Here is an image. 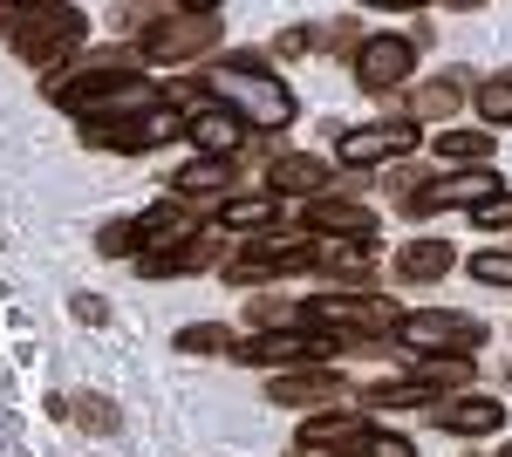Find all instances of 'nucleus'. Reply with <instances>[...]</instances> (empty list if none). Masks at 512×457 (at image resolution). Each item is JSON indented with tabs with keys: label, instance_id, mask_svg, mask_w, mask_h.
Returning a JSON list of instances; mask_svg holds the SVG:
<instances>
[{
	"label": "nucleus",
	"instance_id": "1",
	"mask_svg": "<svg viewBox=\"0 0 512 457\" xmlns=\"http://www.w3.org/2000/svg\"><path fill=\"white\" fill-rule=\"evenodd\" d=\"M137 62L144 55H130V48H96V55H82L76 69H62L48 82V103L76 110L82 123H117V116L151 110V103H164V89L137 76Z\"/></svg>",
	"mask_w": 512,
	"mask_h": 457
},
{
	"label": "nucleus",
	"instance_id": "2",
	"mask_svg": "<svg viewBox=\"0 0 512 457\" xmlns=\"http://www.w3.org/2000/svg\"><path fill=\"white\" fill-rule=\"evenodd\" d=\"M0 35L21 62L48 69V82L62 69L82 62V41H89V14L69 0H21V7H0Z\"/></svg>",
	"mask_w": 512,
	"mask_h": 457
},
{
	"label": "nucleus",
	"instance_id": "3",
	"mask_svg": "<svg viewBox=\"0 0 512 457\" xmlns=\"http://www.w3.org/2000/svg\"><path fill=\"white\" fill-rule=\"evenodd\" d=\"M205 96L226 103L246 130H287V123H294V89H287V82L274 76V62L253 55V48L219 55L212 76H205Z\"/></svg>",
	"mask_w": 512,
	"mask_h": 457
},
{
	"label": "nucleus",
	"instance_id": "4",
	"mask_svg": "<svg viewBox=\"0 0 512 457\" xmlns=\"http://www.w3.org/2000/svg\"><path fill=\"white\" fill-rule=\"evenodd\" d=\"M396 314L390 301H376V294H315V301H301V328H321V335H335V342H349V355H369L376 342H396Z\"/></svg>",
	"mask_w": 512,
	"mask_h": 457
},
{
	"label": "nucleus",
	"instance_id": "5",
	"mask_svg": "<svg viewBox=\"0 0 512 457\" xmlns=\"http://www.w3.org/2000/svg\"><path fill=\"white\" fill-rule=\"evenodd\" d=\"M192 232H205L192 198H158V205L137 212V219H110V226L96 232V253H110V260H144V253H158L171 239H192Z\"/></svg>",
	"mask_w": 512,
	"mask_h": 457
},
{
	"label": "nucleus",
	"instance_id": "6",
	"mask_svg": "<svg viewBox=\"0 0 512 457\" xmlns=\"http://www.w3.org/2000/svg\"><path fill=\"white\" fill-rule=\"evenodd\" d=\"M328 355H349V342L321 335V328H280V335H239L233 362L246 369H274V376H301V369H328Z\"/></svg>",
	"mask_w": 512,
	"mask_h": 457
},
{
	"label": "nucleus",
	"instance_id": "7",
	"mask_svg": "<svg viewBox=\"0 0 512 457\" xmlns=\"http://www.w3.org/2000/svg\"><path fill=\"white\" fill-rule=\"evenodd\" d=\"M219 7H158V21L137 35V55L144 62H192L219 41Z\"/></svg>",
	"mask_w": 512,
	"mask_h": 457
},
{
	"label": "nucleus",
	"instance_id": "8",
	"mask_svg": "<svg viewBox=\"0 0 512 457\" xmlns=\"http://www.w3.org/2000/svg\"><path fill=\"white\" fill-rule=\"evenodd\" d=\"M185 123H192L185 110L151 103V110L117 116V123H82V144L89 151H110V157H144V151H158V144H171V137H185Z\"/></svg>",
	"mask_w": 512,
	"mask_h": 457
},
{
	"label": "nucleus",
	"instance_id": "9",
	"mask_svg": "<svg viewBox=\"0 0 512 457\" xmlns=\"http://www.w3.org/2000/svg\"><path fill=\"white\" fill-rule=\"evenodd\" d=\"M315 267V239H239V253H226V287H267V280H287V273Z\"/></svg>",
	"mask_w": 512,
	"mask_h": 457
},
{
	"label": "nucleus",
	"instance_id": "10",
	"mask_svg": "<svg viewBox=\"0 0 512 457\" xmlns=\"http://www.w3.org/2000/svg\"><path fill=\"white\" fill-rule=\"evenodd\" d=\"M396 342L410 355H472L485 342V321L478 314H451V307H417L396 321Z\"/></svg>",
	"mask_w": 512,
	"mask_h": 457
},
{
	"label": "nucleus",
	"instance_id": "11",
	"mask_svg": "<svg viewBox=\"0 0 512 457\" xmlns=\"http://www.w3.org/2000/svg\"><path fill=\"white\" fill-rule=\"evenodd\" d=\"M410 76H417V41L410 35H362V48H355V89L362 96H403Z\"/></svg>",
	"mask_w": 512,
	"mask_h": 457
},
{
	"label": "nucleus",
	"instance_id": "12",
	"mask_svg": "<svg viewBox=\"0 0 512 457\" xmlns=\"http://www.w3.org/2000/svg\"><path fill=\"white\" fill-rule=\"evenodd\" d=\"M410 151H417V123H410V116H376V123H362V130H342V137H335V164H349V171L403 164Z\"/></svg>",
	"mask_w": 512,
	"mask_h": 457
},
{
	"label": "nucleus",
	"instance_id": "13",
	"mask_svg": "<svg viewBox=\"0 0 512 457\" xmlns=\"http://www.w3.org/2000/svg\"><path fill=\"white\" fill-rule=\"evenodd\" d=\"M499 191H506V185H499V171L485 164V171H451V178H431L417 198H403L396 212H403V219H431V212H458V205H465V212H478V205H492Z\"/></svg>",
	"mask_w": 512,
	"mask_h": 457
},
{
	"label": "nucleus",
	"instance_id": "14",
	"mask_svg": "<svg viewBox=\"0 0 512 457\" xmlns=\"http://www.w3.org/2000/svg\"><path fill=\"white\" fill-rule=\"evenodd\" d=\"M267 403H274V410H342V403H349V376H342V369L267 376Z\"/></svg>",
	"mask_w": 512,
	"mask_h": 457
},
{
	"label": "nucleus",
	"instance_id": "15",
	"mask_svg": "<svg viewBox=\"0 0 512 457\" xmlns=\"http://www.w3.org/2000/svg\"><path fill=\"white\" fill-rule=\"evenodd\" d=\"M226 267V246H219V232H192V239H171V246H158V253H144L137 260V273L144 280H192V273H212Z\"/></svg>",
	"mask_w": 512,
	"mask_h": 457
},
{
	"label": "nucleus",
	"instance_id": "16",
	"mask_svg": "<svg viewBox=\"0 0 512 457\" xmlns=\"http://www.w3.org/2000/svg\"><path fill=\"white\" fill-rule=\"evenodd\" d=\"M301 226H308V239H369L376 232V212L362 205V198H308L301 205Z\"/></svg>",
	"mask_w": 512,
	"mask_h": 457
},
{
	"label": "nucleus",
	"instance_id": "17",
	"mask_svg": "<svg viewBox=\"0 0 512 457\" xmlns=\"http://www.w3.org/2000/svg\"><path fill=\"white\" fill-rule=\"evenodd\" d=\"M362 437H369V410H349V403H342V410H315V417L301 423V430H294V451H355V444H362Z\"/></svg>",
	"mask_w": 512,
	"mask_h": 457
},
{
	"label": "nucleus",
	"instance_id": "18",
	"mask_svg": "<svg viewBox=\"0 0 512 457\" xmlns=\"http://www.w3.org/2000/svg\"><path fill=\"white\" fill-rule=\"evenodd\" d=\"M431 423H437V430H451V437H492V430H506V410H499L492 396L458 389V396L431 403Z\"/></svg>",
	"mask_w": 512,
	"mask_h": 457
},
{
	"label": "nucleus",
	"instance_id": "19",
	"mask_svg": "<svg viewBox=\"0 0 512 457\" xmlns=\"http://www.w3.org/2000/svg\"><path fill=\"white\" fill-rule=\"evenodd\" d=\"M185 137L198 144V157H246V123H239L226 103H205V110H192Z\"/></svg>",
	"mask_w": 512,
	"mask_h": 457
},
{
	"label": "nucleus",
	"instance_id": "20",
	"mask_svg": "<svg viewBox=\"0 0 512 457\" xmlns=\"http://www.w3.org/2000/svg\"><path fill=\"white\" fill-rule=\"evenodd\" d=\"M478 89L472 69H444L437 82H424V89H410V123H444V116H458V103Z\"/></svg>",
	"mask_w": 512,
	"mask_h": 457
},
{
	"label": "nucleus",
	"instance_id": "21",
	"mask_svg": "<svg viewBox=\"0 0 512 457\" xmlns=\"http://www.w3.org/2000/svg\"><path fill=\"white\" fill-rule=\"evenodd\" d=\"M267 191L274 198H328V157H308V151H287L267 164Z\"/></svg>",
	"mask_w": 512,
	"mask_h": 457
},
{
	"label": "nucleus",
	"instance_id": "22",
	"mask_svg": "<svg viewBox=\"0 0 512 457\" xmlns=\"http://www.w3.org/2000/svg\"><path fill=\"white\" fill-rule=\"evenodd\" d=\"M239 178V157H192V164H178V178H171V198H192V205H219V191H233Z\"/></svg>",
	"mask_w": 512,
	"mask_h": 457
},
{
	"label": "nucleus",
	"instance_id": "23",
	"mask_svg": "<svg viewBox=\"0 0 512 457\" xmlns=\"http://www.w3.org/2000/svg\"><path fill=\"white\" fill-rule=\"evenodd\" d=\"M451 267H458V246L451 239H410V246H396V280L403 287H431Z\"/></svg>",
	"mask_w": 512,
	"mask_h": 457
},
{
	"label": "nucleus",
	"instance_id": "24",
	"mask_svg": "<svg viewBox=\"0 0 512 457\" xmlns=\"http://www.w3.org/2000/svg\"><path fill=\"white\" fill-rule=\"evenodd\" d=\"M315 273H328V280H349L355 294H369V280H376V267H369V239H315Z\"/></svg>",
	"mask_w": 512,
	"mask_h": 457
},
{
	"label": "nucleus",
	"instance_id": "25",
	"mask_svg": "<svg viewBox=\"0 0 512 457\" xmlns=\"http://www.w3.org/2000/svg\"><path fill=\"white\" fill-rule=\"evenodd\" d=\"M280 212H287V198H274V191H246V198L233 191V198L219 205V226H226V232H260V239H274Z\"/></svg>",
	"mask_w": 512,
	"mask_h": 457
},
{
	"label": "nucleus",
	"instance_id": "26",
	"mask_svg": "<svg viewBox=\"0 0 512 457\" xmlns=\"http://www.w3.org/2000/svg\"><path fill=\"white\" fill-rule=\"evenodd\" d=\"M431 403H444V396H437V389H424L410 369H403V376H390V382H369V389H362V410H431Z\"/></svg>",
	"mask_w": 512,
	"mask_h": 457
},
{
	"label": "nucleus",
	"instance_id": "27",
	"mask_svg": "<svg viewBox=\"0 0 512 457\" xmlns=\"http://www.w3.org/2000/svg\"><path fill=\"white\" fill-rule=\"evenodd\" d=\"M431 144H437V157H444L451 171H485L492 151H499V137H485V130H458V123H451L444 137H431Z\"/></svg>",
	"mask_w": 512,
	"mask_h": 457
},
{
	"label": "nucleus",
	"instance_id": "28",
	"mask_svg": "<svg viewBox=\"0 0 512 457\" xmlns=\"http://www.w3.org/2000/svg\"><path fill=\"white\" fill-rule=\"evenodd\" d=\"M472 103H478V116H485V130H506V123H512V69H499V76H478Z\"/></svg>",
	"mask_w": 512,
	"mask_h": 457
},
{
	"label": "nucleus",
	"instance_id": "29",
	"mask_svg": "<svg viewBox=\"0 0 512 457\" xmlns=\"http://www.w3.org/2000/svg\"><path fill=\"white\" fill-rule=\"evenodd\" d=\"M239 335L226 321H192V328H178V355H233Z\"/></svg>",
	"mask_w": 512,
	"mask_h": 457
},
{
	"label": "nucleus",
	"instance_id": "30",
	"mask_svg": "<svg viewBox=\"0 0 512 457\" xmlns=\"http://www.w3.org/2000/svg\"><path fill=\"white\" fill-rule=\"evenodd\" d=\"M69 417H76L82 430H96V437H110V430H117V403H110V396H96V389H82Z\"/></svg>",
	"mask_w": 512,
	"mask_h": 457
},
{
	"label": "nucleus",
	"instance_id": "31",
	"mask_svg": "<svg viewBox=\"0 0 512 457\" xmlns=\"http://www.w3.org/2000/svg\"><path fill=\"white\" fill-rule=\"evenodd\" d=\"M355 457H417V444H410L403 430H383V423H369V437L355 444Z\"/></svg>",
	"mask_w": 512,
	"mask_h": 457
},
{
	"label": "nucleus",
	"instance_id": "32",
	"mask_svg": "<svg viewBox=\"0 0 512 457\" xmlns=\"http://www.w3.org/2000/svg\"><path fill=\"white\" fill-rule=\"evenodd\" d=\"M472 226H478V232H512V191H499L492 205H478Z\"/></svg>",
	"mask_w": 512,
	"mask_h": 457
},
{
	"label": "nucleus",
	"instance_id": "33",
	"mask_svg": "<svg viewBox=\"0 0 512 457\" xmlns=\"http://www.w3.org/2000/svg\"><path fill=\"white\" fill-rule=\"evenodd\" d=\"M472 280H485V287H512V253H478Z\"/></svg>",
	"mask_w": 512,
	"mask_h": 457
},
{
	"label": "nucleus",
	"instance_id": "34",
	"mask_svg": "<svg viewBox=\"0 0 512 457\" xmlns=\"http://www.w3.org/2000/svg\"><path fill=\"white\" fill-rule=\"evenodd\" d=\"M355 28H362V21H328V28L315 35V48H349V55H355V48H362V35H355Z\"/></svg>",
	"mask_w": 512,
	"mask_h": 457
},
{
	"label": "nucleus",
	"instance_id": "35",
	"mask_svg": "<svg viewBox=\"0 0 512 457\" xmlns=\"http://www.w3.org/2000/svg\"><path fill=\"white\" fill-rule=\"evenodd\" d=\"M315 48V28H280V41H274V55L287 62V55H308Z\"/></svg>",
	"mask_w": 512,
	"mask_h": 457
},
{
	"label": "nucleus",
	"instance_id": "36",
	"mask_svg": "<svg viewBox=\"0 0 512 457\" xmlns=\"http://www.w3.org/2000/svg\"><path fill=\"white\" fill-rule=\"evenodd\" d=\"M76 314H82V321H96V328L110 321V307H103V294H76Z\"/></svg>",
	"mask_w": 512,
	"mask_h": 457
},
{
	"label": "nucleus",
	"instance_id": "37",
	"mask_svg": "<svg viewBox=\"0 0 512 457\" xmlns=\"http://www.w3.org/2000/svg\"><path fill=\"white\" fill-rule=\"evenodd\" d=\"M499 457H512V444H506V451H499Z\"/></svg>",
	"mask_w": 512,
	"mask_h": 457
}]
</instances>
